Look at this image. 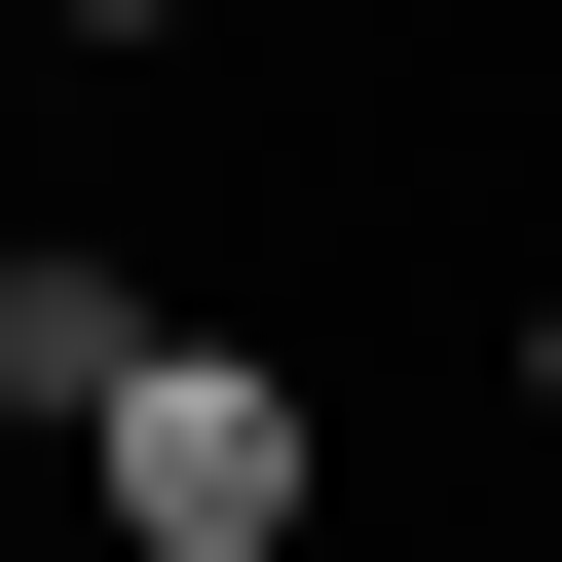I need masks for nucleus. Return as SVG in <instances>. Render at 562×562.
<instances>
[{
    "mask_svg": "<svg viewBox=\"0 0 562 562\" xmlns=\"http://www.w3.org/2000/svg\"><path fill=\"white\" fill-rule=\"evenodd\" d=\"M76 525H113V562H301V525H338V413L262 375V338H150L113 450H76Z\"/></svg>",
    "mask_w": 562,
    "mask_h": 562,
    "instance_id": "obj_1",
    "label": "nucleus"
},
{
    "mask_svg": "<svg viewBox=\"0 0 562 562\" xmlns=\"http://www.w3.org/2000/svg\"><path fill=\"white\" fill-rule=\"evenodd\" d=\"M113 375H150V262H113V225H0V413L113 450Z\"/></svg>",
    "mask_w": 562,
    "mask_h": 562,
    "instance_id": "obj_2",
    "label": "nucleus"
},
{
    "mask_svg": "<svg viewBox=\"0 0 562 562\" xmlns=\"http://www.w3.org/2000/svg\"><path fill=\"white\" fill-rule=\"evenodd\" d=\"M38 38H188V0H38Z\"/></svg>",
    "mask_w": 562,
    "mask_h": 562,
    "instance_id": "obj_3",
    "label": "nucleus"
},
{
    "mask_svg": "<svg viewBox=\"0 0 562 562\" xmlns=\"http://www.w3.org/2000/svg\"><path fill=\"white\" fill-rule=\"evenodd\" d=\"M525 413H562V301H525Z\"/></svg>",
    "mask_w": 562,
    "mask_h": 562,
    "instance_id": "obj_4",
    "label": "nucleus"
}]
</instances>
